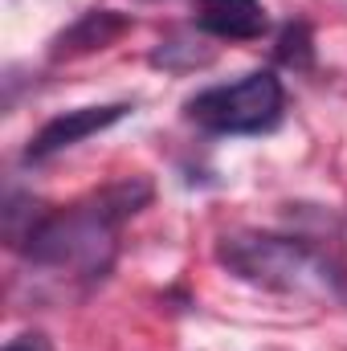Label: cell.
Instances as JSON below:
<instances>
[{"label": "cell", "mask_w": 347, "mask_h": 351, "mask_svg": "<svg viewBox=\"0 0 347 351\" xmlns=\"http://www.w3.org/2000/svg\"><path fill=\"white\" fill-rule=\"evenodd\" d=\"M4 351H49V339L41 335V331H25V335H16V339H8Z\"/></svg>", "instance_id": "8"}, {"label": "cell", "mask_w": 347, "mask_h": 351, "mask_svg": "<svg viewBox=\"0 0 347 351\" xmlns=\"http://www.w3.org/2000/svg\"><path fill=\"white\" fill-rule=\"evenodd\" d=\"M131 114V106L127 102H110V106H78V110H66V114H53L33 139H29V147H25V160H49V156H58V152H66V147H74V143H82L90 135H98V131H106V127H115L119 119H127Z\"/></svg>", "instance_id": "4"}, {"label": "cell", "mask_w": 347, "mask_h": 351, "mask_svg": "<svg viewBox=\"0 0 347 351\" xmlns=\"http://www.w3.org/2000/svg\"><path fill=\"white\" fill-rule=\"evenodd\" d=\"M127 25H131L127 16H115L110 8H94V12H86L70 33H62L58 53H86V49H102V45H110Z\"/></svg>", "instance_id": "6"}, {"label": "cell", "mask_w": 347, "mask_h": 351, "mask_svg": "<svg viewBox=\"0 0 347 351\" xmlns=\"http://www.w3.org/2000/svg\"><path fill=\"white\" fill-rule=\"evenodd\" d=\"M147 200H152V184L147 180H119V184L102 188L98 196H90L86 204L62 208V213H45L21 250L29 254L33 265L102 278L110 269V258H115L119 225L127 217H135Z\"/></svg>", "instance_id": "1"}, {"label": "cell", "mask_w": 347, "mask_h": 351, "mask_svg": "<svg viewBox=\"0 0 347 351\" xmlns=\"http://www.w3.org/2000/svg\"><path fill=\"white\" fill-rule=\"evenodd\" d=\"M196 29L221 41H254L270 29L258 0H196Z\"/></svg>", "instance_id": "5"}, {"label": "cell", "mask_w": 347, "mask_h": 351, "mask_svg": "<svg viewBox=\"0 0 347 351\" xmlns=\"http://www.w3.org/2000/svg\"><path fill=\"white\" fill-rule=\"evenodd\" d=\"M286 90L274 70H254L233 86H208L188 98V119L217 135H265L282 123Z\"/></svg>", "instance_id": "3"}, {"label": "cell", "mask_w": 347, "mask_h": 351, "mask_svg": "<svg viewBox=\"0 0 347 351\" xmlns=\"http://www.w3.org/2000/svg\"><path fill=\"white\" fill-rule=\"evenodd\" d=\"M217 262L241 282H254L282 294H315V298H344L347 274L323 250L278 237V233H225L217 241Z\"/></svg>", "instance_id": "2"}, {"label": "cell", "mask_w": 347, "mask_h": 351, "mask_svg": "<svg viewBox=\"0 0 347 351\" xmlns=\"http://www.w3.org/2000/svg\"><path fill=\"white\" fill-rule=\"evenodd\" d=\"M311 58H315V49H311V29H307V25H286V33H282V41H278V62H286V66H294V70H307Z\"/></svg>", "instance_id": "7"}]
</instances>
